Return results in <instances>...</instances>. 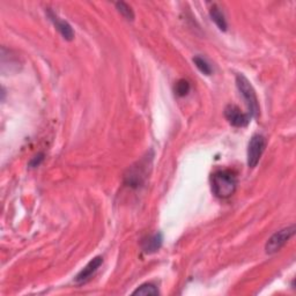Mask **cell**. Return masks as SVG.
Listing matches in <instances>:
<instances>
[{
  "mask_svg": "<svg viewBox=\"0 0 296 296\" xmlns=\"http://www.w3.org/2000/svg\"><path fill=\"white\" fill-rule=\"evenodd\" d=\"M190 89H191L190 82L187 81V80H185V79L178 80L177 83L175 84V93H176V95L179 96V97L186 96L187 94H189Z\"/></svg>",
  "mask_w": 296,
  "mask_h": 296,
  "instance_id": "obj_10",
  "label": "cell"
},
{
  "mask_svg": "<svg viewBox=\"0 0 296 296\" xmlns=\"http://www.w3.org/2000/svg\"><path fill=\"white\" fill-rule=\"evenodd\" d=\"M236 86L239 88L241 95L243 96V100L245 101L246 105L249 108V115L251 117H257L259 115V104L257 100V95L253 87L244 75L239 74L236 77Z\"/></svg>",
  "mask_w": 296,
  "mask_h": 296,
  "instance_id": "obj_2",
  "label": "cell"
},
{
  "mask_svg": "<svg viewBox=\"0 0 296 296\" xmlns=\"http://www.w3.org/2000/svg\"><path fill=\"white\" fill-rule=\"evenodd\" d=\"M162 234L156 232V234L147 237L145 241H142V251L145 253H154L156 251H159L161 246H162Z\"/></svg>",
  "mask_w": 296,
  "mask_h": 296,
  "instance_id": "obj_8",
  "label": "cell"
},
{
  "mask_svg": "<svg viewBox=\"0 0 296 296\" xmlns=\"http://www.w3.org/2000/svg\"><path fill=\"white\" fill-rule=\"evenodd\" d=\"M209 16L215 25L218 26V28L222 31L227 30V21L225 14H223L221 8H220L217 4H213L212 7L209 8Z\"/></svg>",
  "mask_w": 296,
  "mask_h": 296,
  "instance_id": "obj_9",
  "label": "cell"
},
{
  "mask_svg": "<svg viewBox=\"0 0 296 296\" xmlns=\"http://www.w3.org/2000/svg\"><path fill=\"white\" fill-rule=\"evenodd\" d=\"M102 263H103V258L100 257V256L93 258L92 261L79 272V274L75 277V282H77V284H83V282H86L87 280L91 279V278L94 276V273L100 268Z\"/></svg>",
  "mask_w": 296,
  "mask_h": 296,
  "instance_id": "obj_6",
  "label": "cell"
},
{
  "mask_svg": "<svg viewBox=\"0 0 296 296\" xmlns=\"http://www.w3.org/2000/svg\"><path fill=\"white\" fill-rule=\"evenodd\" d=\"M267 145L266 138L262 134H255L251 138L248 147V165L249 168H255L259 163L261 158Z\"/></svg>",
  "mask_w": 296,
  "mask_h": 296,
  "instance_id": "obj_4",
  "label": "cell"
},
{
  "mask_svg": "<svg viewBox=\"0 0 296 296\" xmlns=\"http://www.w3.org/2000/svg\"><path fill=\"white\" fill-rule=\"evenodd\" d=\"M49 16H50L51 21L55 24L57 30L59 31L60 35L64 37L66 41H72L74 38V31L72 29V27L70 26L69 22H66L64 20H60L55 13H52L49 11Z\"/></svg>",
  "mask_w": 296,
  "mask_h": 296,
  "instance_id": "obj_7",
  "label": "cell"
},
{
  "mask_svg": "<svg viewBox=\"0 0 296 296\" xmlns=\"http://www.w3.org/2000/svg\"><path fill=\"white\" fill-rule=\"evenodd\" d=\"M194 62L196 64L197 69H198L201 73H204L206 75L212 74V67H210V65L204 59V58L197 56L194 58Z\"/></svg>",
  "mask_w": 296,
  "mask_h": 296,
  "instance_id": "obj_13",
  "label": "cell"
},
{
  "mask_svg": "<svg viewBox=\"0 0 296 296\" xmlns=\"http://www.w3.org/2000/svg\"><path fill=\"white\" fill-rule=\"evenodd\" d=\"M295 234V226H290L284 228L279 231L274 232L271 236V239L267 241V243L265 245V251L267 255H273L280 251L284 246L286 245L287 242H288L291 237Z\"/></svg>",
  "mask_w": 296,
  "mask_h": 296,
  "instance_id": "obj_3",
  "label": "cell"
},
{
  "mask_svg": "<svg viewBox=\"0 0 296 296\" xmlns=\"http://www.w3.org/2000/svg\"><path fill=\"white\" fill-rule=\"evenodd\" d=\"M43 160H44V154L43 153L37 154V155L35 156V158L31 159V161L29 162V167L30 168L38 167V165L43 162Z\"/></svg>",
  "mask_w": 296,
  "mask_h": 296,
  "instance_id": "obj_14",
  "label": "cell"
},
{
  "mask_svg": "<svg viewBox=\"0 0 296 296\" xmlns=\"http://www.w3.org/2000/svg\"><path fill=\"white\" fill-rule=\"evenodd\" d=\"M213 194L221 199H227L235 194L237 187V176L231 170H219L210 178Z\"/></svg>",
  "mask_w": 296,
  "mask_h": 296,
  "instance_id": "obj_1",
  "label": "cell"
},
{
  "mask_svg": "<svg viewBox=\"0 0 296 296\" xmlns=\"http://www.w3.org/2000/svg\"><path fill=\"white\" fill-rule=\"evenodd\" d=\"M116 8H117V11L122 14L125 19L128 21H133L134 20V13L132 11V8L130 7L126 3H123V2H118L115 4Z\"/></svg>",
  "mask_w": 296,
  "mask_h": 296,
  "instance_id": "obj_11",
  "label": "cell"
},
{
  "mask_svg": "<svg viewBox=\"0 0 296 296\" xmlns=\"http://www.w3.org/2000/svg\"><path fill=\"white\" fill-rule=\"evenodd\" d=\"M159 290L153 284H143L133 291V295H158Z\"/></svg>",
  "mask_w": 296,
  "mask_h": 296,
  "instance_id": "obj_12",
  "label": "cell"
},
{
  "mask_svg": "<svg viewBox=\"0 0 296 296\" xmlns=\"http://www.w3.org/2000/svg\"><path fill=\"white\" fill-rule=\"evenodd\" d=\"M225 117L228 123L235 128H245L250 123L251 116L249 114H244L240 110L239 107L234 104H229L225 109Z\"/></svg>",
  "mask_w": 296,
  "mask_h": 296,
  "instance_id": "obj_5",
  "label": "cell"
}]
</instances>
